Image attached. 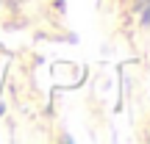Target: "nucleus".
<instances>
[{"mask_svg": "<svg viewBox=\"0 0 150 144\" xmlns=\"http://www.w3.org/2000/svg\"><path fill=\"white\" fill-rule=\"evenodd\" d=\"M139 6H142V8H145V14L150 17V0H139Z\"/></svg>", "mask_w": 150, "mask_h": 144, "instance_id": "1", "label": "nucleus"}]
</instances>
